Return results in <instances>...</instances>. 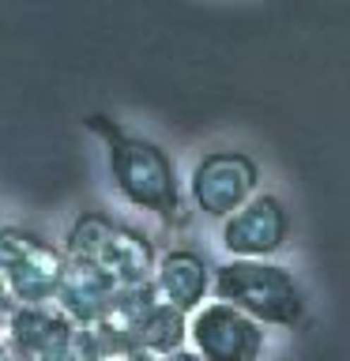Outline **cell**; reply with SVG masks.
Masks as SVG:
<instances>
[{"label":"cell","mask_w":350,"mask_h":361,"mask_svg":"<svg viewBox=\"0 0 350 361\" xmlns=\"http://www.w3.org/2000/svg\"><path fill=\"white\" fill-rule=\"evenodd\" d=\"M64 259L68 264H87L109 275L117 286H140L155 279V245L147 233L132 230L124 222H113L109 214L83 211L64 233Z\"/></svg>","instance_id":"obj_3"},{"label":"cell","mask_w":350,"mask_h":361,"mask_svg":"<svg viewBox=\"0 0 350 361\" xmlns=\"http://www.w3.org/2000/svg\"><path fill=\"white\" fill-rule=\"evenodd\" d=\"M11 309V301H8V293H4V286H0V320H4V312Z\"/></svg>","instance_id":"obj_13"},{"label":"cell","mask_w":350,"mask_h":361,"mask_svg":"<svg viewBox=\"0 0 350 361\" xmlns=\"http://www.w3.org/2000/svg\"><path fill=\"white\" fill-rule=\"evenodd\" d=\"M188 346L203 361H260L267 350V327L230 301L211 298L188 316Z\"/></svg>","instance_id":"obj_6"},{"label":"cell","mask_w":350,"mask_h":361,"mask_svg":"<svg viewBox=\"0 0 350 361\" xmlns=\"http://www.w3.org/2000/svg\"><path fill=\"white\" fill-rule=\"evenodd\" d=\"M155 290L166 305L192 316L203 301H211V264L196 248H166L155 264Z\"/></svg>","instance_id":"obj_9"},{"label":"cell","mask_w":350,"mask_h":361,"mask_svg":"<svg viewBox=\"0 0 350 361\" xmlns=\"http://www.w3.org/2000/svg\"><path fill=\"white\" fill-rule=\"evenodd\" d=\"M132 346L143 350L147 357H166L174 350H185L188 346V316L177 312L174 305H166L162 298L151 301L132 327Z\"/></svg>","instance_id":"obj_11"},{"label":"cell","mask_w":350,"mask_h":361,"mask_svg":"<svg viewBox=\"0 0 350 361\" xmlns=\"http://www.w3.org/2000/svg\"><path fill=\"white\" fill-rule=\"evenodd\" d=\"M0 354H4V343H0Z\"/></svg>","instance_id":"obj_14"},{"label":"cell","mask_w":350,"mask_h":361,"mask_svg":"<svg viewBox=\"0 0 350 361\" xmlns=\"http://www.w3.org/2000/svg\"><path fill=\"white\" fill-rule=\"evenodd\" d=\"M260 188V166L245 151H203L188 173V200L207 219L222 222L241 211Z\"/></svg>","instance_id":"obj_5"},{"label":"cell","mask_w":350,"mask_h":361,"mask_svg":"<svg viewBox=\"0 0 350 361\" xmlns=\"http://www.w3.org/2000/svg\"><path fill=\"white\" fill-rule=\"evenodd\" d=\"M219 237L230 259H275L290 241V211L275 192H256L241 211L222 219Z\"/></svg>","instance_id":"obj_7"},{"label":"cell","mask_w":350,"mask_h":361,"mask_svg":"<svg viewBox=\"0 0 350 361\" xmlns=\"http://www.w3.org/2000/svg\"><path fill=\"white\" fill-rule=\"evenodd\" d=\"M83 128L95 135L106 151L109 180L124 203L140 211H151L169 230H185L192 214L185 211V192L169 151H162L155 140L128 132L109 113H87Z\"/></svg>","instance_id":"obj_1"},{"label":"cell","mask_w":350,"mask_h":361,"mask_svg":"<svg viewBox=\"0 0 350 361\" xmlns=\"http://www.w3.org/2000/svg\"><path fill=\"white\" fill-rule=\"evenodd\" d=\"M117 293H121V286H117L109 275H102L98 267L68 264L53 305H56V309H61L72 324L90 327V324H98L102 316L109 312V305H113V298H117Z\"/></svg>","instance_id":"obj_10"},{"label":"cell","mask_w":350,"mask_h":361,"mask_svg":"<svg viewBox=\"0 0 350 361\" xmlns=\"http://www.w3.org/2000/svg\"><path fill=\"white\" fill-rule=\"evenodd\" d=\"M68 259L27 226H0V286L11 305H53Z\"/></svg>","instance_id":"obj_4"},{"label":"cell","mask_w":350,"mask_h":361,"mask_svg":"<svg viewBox=\"0 0 350 361\" xmlns=\"http://www.w3.org/2000/svg\"><path fill=\"white\" fill-rule=\"evenodd\" d=\"M79 324L56 305H11L0 320V343L16 361H53L72 350Z\"/></svg>","instance_id":"obj_8"},{"label":"cell","mask_w":350,"mask_h":361,"mask_svg":"<svg viewBox=\"0 0 350 361\" xmlns=\"http://www.w3.org/2000/svg\"><path fill=\"white\" fill-rule=\"evenodd\" d=\"M155 361H203L192 346H185V350H174V354H166V357H155Z\"/></svg>","instance_id":"obj_12"},{"label":"cell","mask_w":350,"mask_h":361,"mask_svg":"<svg viewBox=\"0 0 350 361\" xmlns=\"http://www.w3.org/2000/svg\"><path fill=\"white\" fill-rule=\"evenodd\" d=\"M211 298L230 301L264 327L298 331L309 320V293L290 267L275 259H226L211 267Z\"/></svg>","instance_id":"obj_2"}]
</instances>
